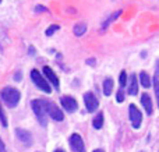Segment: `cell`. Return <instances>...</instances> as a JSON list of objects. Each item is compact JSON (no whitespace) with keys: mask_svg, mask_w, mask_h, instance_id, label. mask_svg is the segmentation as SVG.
<instances>
[{"mask_svg":"<svg viewBox=\"0 0 159 152\" xmlns=\"http://www.w3.org/2000/svg\"><path fill=\"white\" fill-rule=\"evenodd\" d=\"M140 152H144V151H140Z\"/></svg>","mask_w":159,"mask_h":152,"instance_id":"obj_31","label":"cell"},{"mask_svg":"<svg viewBox=\"0 0 159 152\" xmlns=\"http://www.w3.org/2000/svg\"><path fill=\"white\" fill-rule=\"evenodd\" d=\"M16 136L17 138H18V141L21 142V144H24L25 147H31L32 145V136H31V133L28 130H25V128H16Z\"/></svg>","mask_w":159,"mask_h":152,"instance_id":"obj_8","label":"cell"},{"mask_svg":"<svg viewBox=\"0 0 159 152\" xmlns=\"http://www.w3.org/2000/svg\"><path fill=\"white\" fill-rule=\"evenodd\" d=\"M92 126L95 130H101L102 126H103V113H98L95 117H93V122H92Z\"/></svg>","mask_w":159,"mask_h":152,"instance_id":"obj_17","label":"cell"},{"mask_svg":"<svg viewBox=\"0 0 159 152\" xmlns=\"http://www.w3.org/2000/svg\"><path fill=\"white\" fill-rule=\"evenodd\" d=\"M60 103H61L63 109L67 112V113H74V112L78 109L77 101H75L73 96H70V95H64V96H61Z\"/></svg>","mask_w":159,"mask_h":152,"instance_id":"obj_7","label":"cell"},{"mask_svg":"<svg viewBox=\"0 0 159 152\" xmlns=\"http://www.w3.org/2000/svg\"><path fill=\"white\" fill-rule=\"evenodd\" d=\"M0 3H2V0H0Z\"/></svg>","mask_w":159,"mask_h":152,"instance_id":"obj_32","label":"cell"},{"mask_svg":"<svg viewBox=\"0 0 159 152\" xmlns=\"http://www.w3.org/2000/svg\"><path fill=\"white\" fill-rule=\"evenodd\" d=\"M42 103H43V106H45V110H46L48 116H50L53 120H55V122H63V120H64V114H63V112L57 108V105H56L55 102L42 99Z\"/></svg>","mask_w":159,"mask_h":152,"instance_id":"obj_3","label":"cell"},{"mask_svg":"<svg viewBox=\"0 0 159 152\" xmlns=\"http://www.w3.org/2000/svg\"><path fill=\"white\" fill-rule=\"evenodd\" d=\"M36 152H39V151H36Z\"/></svg>","mask_w":159,"mask_h":152,"instance_id":"obj_33","label":"cell"},{"mask_svg":"<svg viewBox=\"0 0 159 152\" xmlns=\"http://www.w3.org/2000/svg\"><path fill=\"white\" fill-rule=\"evenodd\" d=\"M120 14H121V10H119V11H116V13H113V14H110V16L109 17H107V20H106V21H105L103 22V24H102V29H106V28L107 27H109V25L110 24H112V22L113 21H115V20L116 18H119V17H120Z\"/></svg>","mask_w":159,"mask_h":152,"instance_id":"obj_16","label":"cell"},{"mask_svg":"<svg viewBox=\"0 0 159 152\" xmlns=\"http://www.w3.org/2000/svg\"><path fill=\"white\" fill-rule=\"evenodd\" d=\"M53 152H66V151H63V150H56V151H53Z\"/></svg>","mask_w":159,"mask_h":152,"instance_id":"obj_30","label":"cell"},{"mask_svg":"<svg viewBox=\"0 0 159 152\" xmlns=\"http://www.w3.org/2000/svg\"><path fill=\"white\" fill-rule=\"evenodd\" d=\"M73 32H74L75 36H82L85 32H87V25H85L84 22H78V24L74 25V28H73Z\"/></svg>","mask_w":159,"mask_h":152,"instance_id":"obj_15","label":"cell"},{"mask_svg":"<svg viewBox=\"0 0 159 152\" xmlns=\"http://www.w3.org/2000/svg\"><path fill=\"white\" fill-rule=\"evenodd\" d=\"M129 116H130V120H131L133 127H134L135 130L140 128L141 123H143V114H141L140 109H138L134 103H131V105L129 106Z\"/></svg>","mask_w":159,"mask_h":152,"instance_id":"obj_5","label":"cell"},{"mask_svg":"<svg viewBox=\"0 0 159 152\" xmlns=\"http://www.w3.org/2000/svg\"><path fill=\"white\" fill-rule=\"evenodd\" d=\"M141 103H143V106H144V109H145L147 114H148V116H151V114L154 113V106H152L151 96H149L147 92L141 95Z\"/></svg>","mask_w":159,"mask_h":152,"instance_id":"obj_12","label":"cell"},{"mask_svg":"<svg viewBox=\"0 0 159 152\" xmlns=\"http://www.w3.org/2000/svg\"><path fill=\"white\" fill-rule=\"evenodd\" d=\"M28 52H30V55H35L36 50H35V47L34 46H30V50H28Z\"/></svg>","mask_w":159,"mask_h":152,"instance_id":"obj_26","label":"cell"},{"mask_svg":"<svg viewBox=\"0 0 159 152\" xmlns=\"http://www.w3.org/2000/svg\"><path fill=\"white\" fill-rule=\"evenodd\" d=\"M43 75H45V78H46L48 83L52 84V85L55 87L56 89L60 88V83H59L57 75H56V73L53 71V70L50 69V67H48V66H45V67H43Z\"/></svg>","mask_w":159,"mask_h":152,"instance_id":"obj_10","label":"cell"},{"mask_svg":"<svg viewBox=\"0 0 159 152\" xmlns=\"http://www.w3.org/2000/svg\"><path fill=\"white\" fill-rule=\"evenodd\" d=\"M31 78H32L34 84L38 87L41 91H43L45 94H52V88H50V84L46 81V78L38 71V70H31Z\"/></svg>","mask_w":159,"mask_h":152,"instance_id":"obj_4","label":"cell"},{"mask_svg":"<svg viewBox=\"0 0 159 152\" xmlns=\"http://www.w3.org/2000/svg\"><path fill=\"white\" fill-rule=\"evenodd\" d=\"M35 13H49V8L38 4V6H35Z\"/></svg>","mask_w":159,"mask_h":152,"instance_id":"obj_23","label":"cell"},{"mask_svg":"<svg viewBox=\"0 0 159 152\" xmlns=\"http://www.w3.org/2000/svg\"><path fill=\"white\" fill-rule=\"evenodd\" d=\"M113 88H115V83L110 77H107L106 80L103 81V94L105 96H110L113 92Z\"/></svg>","mask_w":159,"mask_h":152,"instance_id":"obj_14","label":"cell"},{"mask_svg":"<svg viewBox=\"0 0 159 152\" xmlns=\"http://www.w3.org/2000/svg\"><path fill=\"white\" fill-rule=\"evenodd\" d=\"M59 29H60V25L52 24V25H49V28H48L46 31H45V35H46V36H52L53 34H55L56 31H59Z\"/></svg>","mask_w":159,"mask_h":152,"instance_id":"obj_19","label":"cell"},{"mask_svg":"<svg viewBox=\"0 0 159 152\" xmlns=\"http://www.w3.org/2000/svg\"><path fill=\"white\" fill-rule=\"evenodd\" d=\"M20 78H21V74H20V71H17V73H16V80L20 81Z\"/></svg>","mask_w":159,"mask_h":152,"instance_id":"obj_27","label":"cell"},{"mask_svg":"<svg viewBox=\"0 0 159 152\" xmlns=\"http://www.w3.org/2000/svg\"><path fill=\"white\" fill-rule=\"evenodd\" d=\"M69 142H70V147H71V150L74 151V152H85L84 141H82V138H81V136H80V134H77V133L71 134Z\"/></svg>","mask_w":159,"mask_h":152,"instance_id":"obj_9","label":"cell"},{"mask_svg":"<svg viewBox=\"0 0 159 152\" xmlns=\"http://www.w3.org/2000/svg\"><path fill=\"white\" fill-rule=\"evenodd\" d=\"M84 103H85V108L89 113H93V112L98 110L99 108V101L92 92H85L84 94Z\"/></svg>","mask_w":159,"mask_h":152,"instance_id":"obj_6","label":"cell"},{"mask_svg":"<svg viewBox=\"0 0 159 152\" xmlns=\"http://www.w3.org/2000/svg\"><path fill=\"white\" fill-rule=\"evenodd\" d=\"M2 95V99L8 108H16L18 105L20 99H21V94L17 88H13V87H4L0 92Z\"/></svg>","mask_w":159,"mask_h":152,"instance_id":"obj_1","label":"cell"},{"mask_svg":"<svg viewBox=\"0 0 159 152\" xmlns=\"http://www.w3.org/2000/svg\"><path fill=\"white\" fill-rule=\"evenodd\" d=\"M92 152H105L103 150H95V151H92Z\"/></svg>","mask_w":159,"mask_h":152,"instance_id":"obj_29","label":"cell"},{"mask_svg":"<svg viewBox=\"0 0 159 152\" xmlns=\"http://www.w3.org/2000/svg\"><path fill=\"white\" fill-rule=\"evenodd\" d=\"M0 123L3 127H7V117H6V113L2 108V103H0Z\"/></svg>","mask_w":159,"mask_h":152,"instance_id":"obj_21","label":"cell"},{"mask_svg":"<svg viewBox=\"0 0 159 152\" xmlns=\"http://www.w3.org/2000/svg\"><path fill=\"white\" fill-rule=\"evenodd\" d=\"M124 98H126V94H124L123 89H120V91L116 94V101L120 103V102H123V101H124Z\"/></svg>","mask_w":159,"mask_h":152,"instance_id":"obj_22","label":"cell"},{"mask_svg":"<svg viewBox=\"0 0 159 152\" xmlns=\"http://www.w3.org/2000/svg\"><path fill=\"white\" fill-rule=\"evenodd\" d=\"M0 152H7L6 151V145H4V142L2 141V138H0Z\"/></svg>","mask_w":159,"mask_h":152,"instance_id":"obj_24","label":"cell"},{"mask_svg":"<svg viewBox=\"0 0 159 152\" xmlns=\"http://www.w3.org/2000/svg\"><path fill=\"white\" fill-rule=\"evenodd\" d=\"M87 64H89V66H93V64H95V59H88Z\"/></svg>","mask_w":159,"mask_h":152,"instance_id":"obj_25","label":"cell"},{"mask_svg":"<svg viewBox=\"0 0 159 152\" xmlns=\"http://www.w3.org/2000/svg\"><path fill=\"white\" fill-rule=\"evenodd\" d=\"M152 85H154V89H155V96H157V102H158V108H159V77L158 75L154 77Z\"/></svg>","mask_w":159,"mask_h":152,"instance_id":"obj_18","label":"cell"},{"mask_svg":"<svg viewBox=\"0 0 159 152\" xmlns=\"http://www.w3.org/2000/svg\"><path fill=\"white\" fill-rule=\"evenodd\" d=\"M127 81H129V77H127V73H126V70H123V71L120 73V77H119V84H120L121 88H123L124 85H127Z\"/></svg>","mask_w":159,"mask_h":152,"instance_id":"obj_20","label":"cell"},{"mask_svg":"<svg viewBox=\"0 0 159 152\" xmlns=\"http://www.w3.org/2000/svg\"><path fill=\"white\" fill-rule=\"evenodd\" d=\"M31 108H32L34 113H35V117L36 120L39 122V124L42 127H46L48 126V114H46V110H45V106L42 103V99H34L31 102Z\"/></svg>","mask_w":159,"mask_h":152,"instance_id":"obj_2","label":"cell"},{"mask_svg":"<svg viewBox=\"0 0 159 152\" xmlns=\"http://www.w3.org/2000/svg\"><path fill=\"white\" fill-rule=\"evenodd\" d=\"M138 84H140V81H138V77L135 74H131L129 77V81H127V92H129V95H137L138 94Z\"/></svg>","mask_w":159,"mask_h":152,"instance_id":"obj_11","label":"cell"},{"mask_svg":"<svg viewBox=\"0 0 159 152\" xmlns=\"http://www.w3.org/2000/svg\"><path fill=\"white\" fill-rule=\"evenodd\" d=\"M157 75L159 77V59L157 60Z\"/></svg>","mask_w":159,"mask_h":152,"instance_id":"obj_28","label":"cell"},{"mask_svg":"<svg viewBox=\"0 0 159 152\" xmlns=\"http://www.w3.org/2000/svg\"><path fill=\"white\" fill-rule=\"evenodd\" d=\"M138 81H140V84L144 87V88H149V87L152 85L151 77H149V74H148V73H145V71H141V73H140Z\"/></svg>","mask_w":159,"mask_h":152,"instance_id":"obj_13","label":"cell"}]
</instances>
